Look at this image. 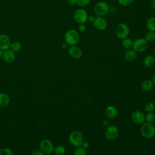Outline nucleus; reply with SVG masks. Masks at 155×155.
I'll return each instance as SVG.
<instances>
[{
    "label": "nucleus",
    "instance_id": "5701e85b",
    "mask_svg": "<svg viewBox=\"0 0 155 155\" xmlns=\"http://www.w3.org/2000/svg\"><path fill=\"white\" fill-rule=\"evenodd\" d=\"M144 38L148 42H151L155 41V32L151 31H148L145 35Z\"/></svg>",
    "mask_w": 155,
    "mask_h": 155
},
{
    "label": "nucleus",
    "instance_id": "a19ab883",
    "mask_svg": "<svg viewBox=\"0 0 155 155\" xmlns=\"http://www.w3.org/2000/svg\"><path fill=\"white\" fill-rule=\"evenodd\" d=\"M154 105H155V97H154Z\"/></svg>",
    "mask_w": 155,
    "mask_h": 155
},
{
    "label": "nucleus",
    "instance_id": "72a5a7b5",
    "mask_svg": "<svg viewBox=\"0 0 155 155\" xmlns=\"http://www.w3.org/2000/svg\"><path fill=\"white\" fill-rule=\"evenodd\" d=\"M150 7L153 10H155V0H151Z\"/></svg>",
    "mask_w": 155,
    "mask_h": 155
},
{
    "label": "nucleus",
    "instance_id": "9b49d317",
    "mask_svg": "<svg viewBox=\"0 0 155 155\" xmlns=\"http://www.w3.org/2000/svg\"><path fill=\"white\" fill-rule=\"evenodd\" d=\"M68 53L69 56L74 59H80L83 54L82 49L78 45H72L68 50Z\"/></svg>",
    "mask_w": 155,
    "mask_h": 155
},
{
    "label": "nucleus",
    "instance_id": "473e14b6",
    "mask_svg": "<svg viewBox=\"0 0 155 155\" xmlns=\"http://www.w3.org/2000/svg\"><path fill=\"white\" fill-rule=\"evenodd\" d=\"M81 146H82V147H83L84 148L87 149V148H88L89 147L90 144H89V143H88V142H87V141H84Z\"/></svg>",
    "mask_w": 155,
    "mask_h": 155
},
{
    "label": "nucleus",
    "instance_id": "c85d7f7f",
    "mask_svg": "<svg viewBox=\"0 0 155 155\" xmlns=\"http://www.w3.org/2000/svg\"><path fill=\"white\" fill-rule=\"evenodd\" d=\"M133 0H117V2L123 7L129 6L132 4Z\"/></svg>",
    "mask_w": 155,
    "mask_h": 155
},
{
    "label": "nucleus",
    "instance_id": "aec40b11",
    "mask_svg": "<svg viewBox=\"0 0 155 155\" xmlns=\"http://www.w3.org/2000/svg\"><path fill=\"white\" fill-rule=\"evenodd\" d=\"M146 27L148 31L155 32V16L148 18L146 21Z\"/></svg>",
    "mask_w": 155,
    "mask_h": 155
},
{
    "label": "nucleus",
    "instance_id": "58836bf2",
    "mask_svg": "<svg viewBox=\"0 0 155 155\" xmlns=\"http://www.w3.org/2000/svg\"><path fill=\"white\" fill-rule=\"evenodd\" d=\"M151 80H152V82H153V85H155V73L153 74Z\"/></svg>",
    "mask_w": 155,
    "mask_h": 155
},
{
    "label": "nucleus",
    "instance_id": "f704fd0d",
    "mask_svg": "<svg viewBox=\"0 0 155 155\" xmlns=\"http://www.w3.org/2000/svg\"><path fill=\"white\" fill-rule=\"evenodd\" d=\"M67 1L68 4L71 5H73L76 4V0H67Z\"/></svg>",
    "mask_w": 155,
    "mask_h": 155
},
{
    "label": "nucleus",
    "instance_id": "c756f323",
    "mask_svg": "<svg viewBox=\"0 0 155 155\" xmlns=\"http://www.w3.org/2000/svg\"><path fill=\"white\" fill-rule=\"evenodd\" d=\"M0 155H13V152L8 148H3L0 150Z\"/></svg>",
    "mask_w": 155,
    "mask_h": 155
},
{
    "label": "nucleus",
    "instance_id": "c9c22d12",
    "mask_svg": "<svg viewBox=\"0 0 155 155\" xmlns=\"http://www.w3.org/2000/svg\"><path fill=\"white\" fill-rule=\"evenodd\" d=\"M94 16L93 15H90L88 16V21H89L90 22H92L94 20Z\"/></svg>",
    "mask_w": 155,
    "mask_h": 155
},
{
    "label": "nucleus",
    "instance_id": "4be33fe9",
    "mask_svg": "<svg viewBox=\"0 0 155 155\" xmlns=\"http://www.w3.org/2000/svg\"><path fill=\"white\" fill-rule=\"evenodd\" d=\"M10 48L13 52L17 53V52H19V51L21 50V49H22V45H21V44L19 42L15 41V42H11Z\"/></svg>",
    "mask_w": 155,
    "mask_h": 155
},
{
    "label": "nucleus",
    "instance_id": "a878e982",
    "mask_svg": "<svg viewBox=\"0 0 155 155\" xmlns=\"http://www.w3.org/2000/svg\"><path fill=\"white\" fill-rule=\"evenodd\" d=\"M145 120L147 122L153 124L155 122V113L153 112H148L145 116Z\"/></svg>",
    "mask_w": 155,
    "mask_h": 155
},
{
    "label": "nucleus",
    "instance_id": "412c9836",
    "mask_svg": "<svg viewBox=\"0 0 155 155\" xmlns=\"http://www.w3.org/2000/svg\"><path fill=\"white\" fill-rule=\"evenodd\" d=\"M133 44V41L131 38H129L128 37L122 40V46L127 50L132 48Z\"/></svg>",
    "mask_w": 155,
    "mask_h": 155
},
{
    "label": "nucleus",
    "instance_id": "f8f14e48",
    "mask_svg": "<svg viewBox=\"0 0 155 155\" xmlns=\"http://www.w3.org/2000/svg\"><path fill=\"white\" fill-rule=\"evenodd\" d=\"M131 119L134 123L141 125L145 120V116L142 111L136 110L131 113Z\"/></svg>",
    "mask_w": 155,
    "mask_h": 155
},
{
    "label": "nucleus",
    "instance_id": "0eeeda50",
    "mask_svg": "<svg viewBox=\"0 0 155 155\" xmlns=\"http://www.w3.org/2000/svg\"><path fill=\"white\" fill-rule=\"evenodd\" d=\"M148 42L144 38H139L133 41L132 48L137 53H142L147 50Z\"/></svg>",
    "mask_w": 155,
    "mask_h": 155
},
{
    "label": "nucleus",
    "instance_id": "6e6552de",
    "mask_svg": "<svg viewBox=\"0 0 155 155\" xmlns=\"http://www.w3.org/2000/svg\"><path fill=\"white\" fill-rule=\"evenodd\" d=\"M54 146L53 142L47 139H42L39 143V149L45 154H50L54 151Z\"/></svg>",
    "mask_w": 155,
    "mask_h": 155
},
{
    "label": "nucleus",
    "instance_id": "dca6fc26",
    "mask_svg": "<svg viewBox=\"0 0 155 155\" xmlns=\"http://www.w3.org/2000/svg\"><path fill=\"white\" fill-rule=\"evenodd\" d=\"M137 58V52L133 48L127 50L124 54V59L128 62H133Z\"/></svg>",
    "mask_w": 155,
    "mask_h": 155
},
{
    "label": "nucleus",
    "instance_id": "f257e3e1",
    "mask_svg": "<svg viewBox=\"0 0 155 155\" xmlns=\"http://www.w3.org/2000/svg\"><path fill=\"white\" fill-rule=\"evenodd\" d=\"M64 39L65 42L68 44V45H75L80 41V34L78 30L74 29H70L65 33Z\"/></svg>",
    "mask_w": 155,
    "mask_h": 155
},
{
    "label": "nucleus",
    "instance_id": "4468645a",
    "mask_svg": "<svg viewBox=\"0 0 155 155\" xmlns=\"http://www.w3.org/2000/svg\"><path fill=\"white\" fill-rule=\"evenodd\" d=\"M3 60L7 64L13 63L16 59L15 53L13 52L12 50L8 49L4 51V54L2 57Z\"/></svg>",
    "mask_w": 155,
    "mask_h": 155
},
{
    "label": "nucleus",
    "instance_id": "6ab92c4d",
    "mask_svg": "<svg viewBox=\"0 0 155 155\" xmlns=\"http://www.w3.org/2000/svg\"><path fill=\"white\" fill-rule=\"evenodd\" d=\"M153 83L151 79H145L143 80L140 85L141 89L145 91H150L153 87Z\"/></svg>",
    "mask_w": 155,
    "mask_h": 155
},
{
    "label": "nucleus",
    "instance_id": "7ed1b4c3",
    "mask_svg": "<svg viewBox=\"0 0 155 155\" xmlns=\"http://www.w3.org/2000/svg\"><path fill=\"white\" fill-rule=\"evenodd\" d=\"M84 140L82 133L79 130L73 131L68 136V142L73 147H78L82 145Z\"/></svg>",
    "mask_w": 155,
    "mask_h": 155
},
{
    "label": "nucleus",
    "instance_id": "9d476101",
    "mask_svg": "<svg viewBox=\"0 0 155 155\" xmlns=\"http://www.w3.org/2000/svg\"><path fill=\"white\" fill-rule=\"evenodd\" d=\"M92 24L96 29L101 31L106 30L108 27V22L103 16H94Z\"/></svg>",
    "mask_w": 155,
    "mask_h": 155
},
{
    "label": "nucleus",
    "instance_id": "423d86ee",
    "mask_svg": "<svg viewBox=\"0 0 155 155\" xmlns=\"http://www.w3.org/2000/svg\"><path fill=\"white\" fill-rule=\"evenodd\" d=\"M88 14L87 12L82 8H78L73 13L74 20L79 24H85L88 21Z\"/></svg>",
    "mask_w": 155,
    "mask_h": 155
},
{
    "label": "nucleus",
    "instance_id": "f03ea898",
    "mask_svg": "<svg viewBox=\"0 0 155 155\" xmlns=\"http://www.w3.org/2000/svg\"><path fill=\"white\" fill-rule=\"evenodd\" d=\"M140 132L143 137L152 139L155 136V127L151 123L143 122L141 124Z\"/></svg>",
    "mask_w": 155,
    "mask_h": 155
},
{
    "label": "nucleus",
    "instance_id": "ea45409f",
    "mask_svg": "<svg viewBox=\"0 0 155 155\" xmlns=\"http://www.w3.org/2000/svg\"><path fill=\"white\" fill-rule=\"evenodd\" d=\"M153 56H154V58H155V51H154V54H153Z\"/></svg>",
    "mask_w": 155,
    "mask_h": 155
},
{
    "label": "nucleus",
    "instance_id": "cd10ccee",
    "mask_svg": "<svg viewBox=\"0 0 155 155\" xmlns=\"http://www.w3.org/2000/svg\"><path fill=\"white\" fill-rule=\"evenodd\" d=\"M91 2V0H76V4L81 7L87 6Z\"/></svg>",
    "mask_w": 155,
    "mask_h": 155
},
{
    "label": "nucleus",
    "instance_id": "393cba45",
    "mask_svg": "<svg viewBox=\"0 0 155 155\" xmlns=\"http://www.w3.org/2000/svg\"><path fill=\"white\" fill-rule=\"evenodd\" d=\"M144 109L147 112H153L155 109V105L154 102H148L144 106Z\"/></svg>",
    "mask_w": 155,
    "mask_h": 155
},
{
    "label": "nucleus",
    "instance_id": "1a4fd4ad",
    "mask_svg": "<svg viewBox=\"0 0 155 155\" xmlns=\"http://www.w3.org/2000/svg\"><path fill=\"white\" fill-rule=\"evenodd\" d=\"M119 135V130L116 125H110L107 126L105 131V136L108 140H115Z\"/></svg>",
    "mask_w": 155,
    "mask_h": 155
},
{
    "label": "nucleus",
    "instance_id": "2f4dec72",
    "mask_svg": "<svg viewBox=\"0 0 155 155\" xmlns=\"http://www.w3.org/2000/svg\"><path fill=\"white\" fill-rule=\"evenodd\" d=\"M31 155H45V154L39 149V150H34L32 152Z\"/></svg>",
    "mask_w": 155,
    "mask_h": 155
},
{
    "label": "nucleus",
    "instance_id": "b1692460",
    "mask_svg": "<svg viewBox=\"0 0 155 155\" xmlns=\"http://www.w3.org/2000/svg\"><path fill=\"white\" fill-rule=\"evenodd\" d=\"M65 151L66 149L63 145H58L54 148V152L56 155H64Z\"/></svg>",
    "mask_w": 155,
    "mask_h": 155
},
{
    "label": "nucleus",
    "instance_id": "7c9ffc66",
    "mask_svg": "<svg viewBox=\"0 0 155 155\" xmlns=\"http://www.w3.org/2000/svg\"><path fill=\"white\" fill-rule=\"evenodd\" d=\"M87 30V25L85 24H79L78 26V31L79 33H83Z\"/></svg>",
    "mask_w": 155,
    "mask_h": 155
},
{
    "label": "nucleus",
    "instance_id": "ddd939ff",
    "mask_svg": "<svg viewBox=\"0 0 155 155\" xmlns=\"http://www.w3.org/2000/svg\"><path fill=\"white\" fill-rule=\"evenodd\" d=\"M11 41L10 37L6 34H0V49L5 51L10 48Z\"/></svg>",
    "mask_w": 155,
    "mask_h": 155
},
{
    "label": "nucleus",
    "instance_id": "2eb2a0df",
    "mask_svg": "<svg viewBox=\"0 0 155 155\" xmlns=\"http://www.w3.org/2000/svg\"><path fill=\"white\" fill-rule=\"evenodd\" d=\"M106 116L109 119H114L117 117L118 111L116 107L113 105H110L107 107L105 111Z\"/></svg>",
    "mask_w": 155,
    "mask_h": 155
},
{
    "label": "nucleus",
    "instance_id": "79ce46f5",
    "mask_svg": "<svg viewBox=\"0 0 155 155\" xmlns=\"http://www.w3.org/2000/svg\"><path fill=\"white\" fill-rule=\"evenodd\" d=\"M135 1H140V0H135Z\"/></svg>",
    "mask_w": 155,
    "mask_h": 155
},
{
    "label": "nucleus",
    "instance_id": "e433bc0d",
    "mask_svg": "<svg viewBox=\"0 0 155 155\" xmlns=\"http://www.w3.org/2000/svg\"><path fill=\"white\" fill-rule=\"evenodd\" d=\"M67 46H68V44L65 42L62 44V47L63 48H66L67 47Z\"/></svg>",
    "mask_w": 155,
    "mask_h": 155
},
{
    "label": "nucleus",
    "instance_id": "bb28decb",
    "mask_svg": "<svg viewBox=\"0 0 155 155\" xmlns=\"http://www.w3.org/2000/svg\"><path fill=\"white\" fill-rule=\"evenodd\" d=\"M86 154H87L86 149L82 146L77 147L73 153V155H86Z\"/></svg>",
    "mask_w": 155,
    "mask_h": 155
},
{
    "label": "nucleus",
    "instance_id": "39448f33",
    "mask_svg": "<svg viewBox=\"0 0 155 155\" xmlns=\"http://www.w3.org/2000/svg\"><path fill=\"white\" fill-rule=\"evenodd\" d=\"M114 31L116 37L122 40L128 36L130 34V27L126 23L120 22L116 25Z\"/></svg>",
    "mask_w": 155,
    "mask_h": 155
},
{
    "label": "nucleus",
    "instance_id": "20e7f679",
    "mask_svg": "<svg viewBox=\"0 0 155 155\" xmlns=\"http://www.w3.org/2000/svg\"><path fill=\"white\" fill-rule=\"evenodd\" d=\"M93 10L96 16H104L107 15L110 11V6L105 1H99L95 4Z\"/></svg>",
    "mask_w": 155,
    "mask_h": 155
},
{
    "label": "nucleus",
    "instance_id": "f3484780",
    "mask_svg": "<svg viewBox=\"0 0 155 155\" xmlns=\"http://www.w3.org/2000/svg\"><path fill=\"white\" fill-rule=\"evenodd\" d=\"M143 64L145 67L147 68H151L155 64V58L153 55L148 54L147 55L143 60Z\"/></svg>",
    "mask_w": 155,
    "mask_h": 155
},
{
    "label": "nucleus",
    "instance_id": "4c0bfd02",
    "mask_svg": "<svg viewBox=\"0 0 155 155\" xmlns=\"http://www.w3.org/2000/svg\"><path fill=\"white\" fill-rule=\"evenodd\" d=\"M4 51L0 49V59H2L3 57V54H4Z\"/></svg>",
    "mask_w": 155,
    "mask_h": 155
},
{
    "label": "nucleus",
    "instance_id": "a211bd4d",
    "mask_svg": "<svg viewBox=\"0 0 155 155\" xmlns=\"http://www.w3.org/2000/svg\"><path fill=\"white\" fill-rule=\"evenodd\" d=\"M10 101V96L5 93H0V107H5L7 106Z\"/></svg>",
    "mask_w": 155,
    "mask_h": 155
}]
</instances>
